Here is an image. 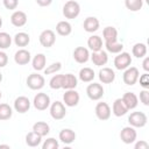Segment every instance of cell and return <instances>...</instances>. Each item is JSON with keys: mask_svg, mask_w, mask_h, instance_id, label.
<instances>
[{"mask_svg": "<svg viewBox=\"0 0 149 149\" xmlns=\"http://www.w3.org/2000/svg\"><path fill=\"white\" fill-rule=\"evenodd\" d=\"M79 13H80V6L77 1L69 0L65 2L63 7V15L66 19H74L79 15Z\"/></svg>", "mask_w": 149, "mask_h": 149, "instance_id": "6da1fadb", "label": "cell"}, {"mask_svg": "<svg viewBox=\"0 0 149 149\" xmlns=\"http://www.w3.org/2000/svg\"><path fill=\"white\" fill-rule=\"evenodd\" d=\"M128 122L132 127L141 128V127H144L147 125L148 118L143 112H133L128 116Z\"/></svg>", "mask_w": 149, "mask_h": 149, "instance_id": "7a4b0ae2", "label": "cell"}, {"mask_svg": "<svg viewBox=\"0 0 149 149\" xmlns=\"http://www.w3.org/2000/svg\"><path fill=\"white\" fill-rule=\"evenodd\" d=\"M45 84V79L40 73H31L27 78V86L30 90H41Z\"/></svg>", "mask_w": 149, "mask_h": 149, "instance_id": "3957f363", "label": "cell"}, {"mask_svg": "<svg viewBox=\"0 0 149 149\" xmlns=\"http://www.w3.org/2000/svg\"><path fill=\"white\" fill-rule=\"evenodd\" d=\"M132 64V57L128 52H119L114 58V66L118 70H126Z\"/></svg>", "mask_w": 149, "mask_h": 149, "instance_id": "277c9868", "label": "cell"}, {"mask_svg": "<svg viewBox=\"0 0 149 149\" xmlns=\"http://www.w3.org/2000/svg\"><path fill=\"white\" fill-rule=\"evenodd\" d=\"M86 94L91 100H99L104 95V87L98 83H92L86 87Z\"/></svg>", "mask_w": 149, "mask_h": 149, "instance_id": "5b68a950", "label": "cell"}, {"mask_svg": "<svg viewBox=\"0 0 149 149\" xmlns=\"http://www.w3.org/2000/svg\"><path fill=\"white\" fill-rule=\"evenodd\" d=\"M66 114V109H65V105L61 101H55L51 104L50 106V115L52 119L55 120H62L64 119Z\"/></svg>", "mask_w": 149, "mask_h": 149, "instance_id": "8992f818", "label": "cell"}, {"mask_svg": "<svg viewBox=\"0 0 149 149\" xmlns=\"http://www.w3.org/2000/svg\"><path fill=\"white\" fill-rule=\"evenodd\" d=\"M79 93L74 90V88H71V90H66L65 93L63 94V101L65 104V106L68 107H74L78 105L79 102Z\"/></svg>", "mask_w": 149, "mask_h": 149, "instance_id": "52a82bcc", "label": "cell"}, {"mask_svg": "<svg viewBox=\"0 0 149 149\" xmlns=\"http://www.w3.org/2000/svg\"><path fill=\"white\" fill-rule=\"evenodd\" d=\"M38 40H40V43L44 48H50L56 42V35L51 29H45L40 34Z\"/></svg>", "mask_w": 149, "mask_h": 149, "instance_id": "ba28073f", "label": "cell"}, {"mask_svg": "<svg viewBox=\"0 0 149 149\" xmlns=\"http://www.w3.org/2000/svg\"><path fill=\"white\" fill-rule=\"evenodd\" d=\"M139 76H140V72H139V69L135 68V66H128L126 69V71L123 72V81L126 85H134L137 80H139Z\"/></svg>", "mask_w": 149, "mask_h": 149, "instance_id": "9c48e42d", "label": "cell"}, {"mask_svg": "<svg viewBox=\"0 0 149 149\" xmlns=\"http://www.w3.org/2000/svg\"><path fill=\"white\" fill-rule=\"evenodd\" d=\"M34 107L38 111H44L50 106V97L47 93H37L34 97Z\"/></svg>", "mask_w": 149, "mask_h": 149, "instance_id": "30bf717a", "label": "cell"}, {"mask_svg": "<svg viewBox=\"0 0 149 149\" xmlns=\"http://www.w3.org/2000/svg\"><path fill=\"white\" fill-rule=\"evenodd\" d=\"M94 112H95V115L99 120H108L111 118V107L107 102H98L95 108H94Z\"/></svg>", "mask_w": 149, "mask_h": 149, "instance_id": "8fae6325", "label": "cell"}, {"mask_svg": "<svg viewBox=\"0 0 149 149\" xmlns=\"http://www.w3.org/2000/svg\"><path fill=\"white\" fill-rule=\"evenodd\" d=\"M136 136H137L136 130L134 129V127H130V126L129 127H123L122 130L120 132V139L126 144H130V143L135 142Z\"/></svg>", "mask_w": 149, "mask_h": 149, "instance_id": "7c38bea8", "label": "cell"}, {"mask_svg": "<svg viewBox=\"0 0 149 149\" xmlns=\"http://www.w3.org/2000/svg\"><path fill=\"white\" fill-rule=\"evenodd\" d=\"M30 108V101L27 97L24 95H21V97H17L14 101V109L19 113H26L28 112V109Z\"/></svg>", "mask_w": 149, "mask_h": 149, "instance_id": "4fadbf2b", "label": "cell"}, {"mask_svg": "<svg viewBox=\"0 0 149 149\" xmlns=\"http://www.w3.org/2000/svg\"><path fill=\"white\" fill-rule=\"evenodd\" d=\"M73 58H74V61H76L77 63L84 64V63H86V62L88 61V58H90V52H88V50H87L86 48H84V47H77V48L74 49V51H73Z\"/></svg>", "mask_w": 149, "mask_h": 149, "instance_id": "5bb4252c", "label": "cell"}, {"mask_svg": "<svg viewBox=\"0 0 149 149\" xmlns=\"http://www.w3.org/2000/svg\"><path fill=\"white\" fill-rule=\"evenodd\" d=\"M27 14L22 10H15L10 16V22L15 27H23L27 23Z\"/></svg>", "mask_w": 149, "mask_h": 149, "instance_id": "9a60e30c", "label": "cell"}, {"mask_svg": "<svg viewBox=\"0 0 149 149\" xmlns=\"http://www.w3.org/2000/svg\"><path fill=\"white\" fill-rule=\"evenodd\" d=\"M99 79L102 84H111L115 79V72L111 68H102L99 71Z\"/></svg>", "mask_w": 149, "mask_h": 149, "instance_id": "2e32d148", "label": "cell"}, {"mask_svg": "<svg viewBox=\"0 0 149 149\" xmlns=\"http://www.w3.org/2000/svg\"><path fill=\"white\" fill-rule=\"evenodd\" d=\"M14 61L19 65H26L30 62V52L26 49H20L14 55Z\"/></svg>", "mask_w": 149, "mask_h": 149, "instance_id": "e0dca14e", "label": "cell"}, {"mask_svg": "<svg viewBox=\"0 0 149 149\" xmlns=\"http://www.w3.org/2000/svg\"><path fill=\"white\" fill-rule=\"evenodd\" d=\"M91 59H92V62H93L94 65H97V66H102V65H105V64L108 62V56H107V52H106V51L99 50V51L92 52Z\"/></svg>", "mask_w": 149, "mask_h": 149, "instance_id": "ac0fdd59", "label": "cell"}, {"mask_svg": "<svg viewBox=\"0 0 149 149\" xmlns=\"http://www.w3.org/2000/svg\"><path fill=\"white\" fill-rule=\"evenodd\" d=\"M121 99H122V101L125 102V105L128 109H134L139 104L137 95L133 92H126Z\"/></svg>", "mask_w": 149, "mask_h": 149, "instance_id": "d6986e66", "label": "cell"}, {"mask_svg": "<svg viewBox=\"0 0 149 149\" xmlns=\"http://www.w3.org/2000/svg\"><path fill=\"white\" fill-rule=\"evenodd\" d=\"M99 20L94 16H88L84 21V30L87 33H94L99 29Z\"/></svg>", "mask_w": 149, "mask_h": 149, "instance_id": "ffe728a7", "label": "cell"}, {"mask_svg": "<svg viewBox=\"0 0 149 149\" xmlns=\"http://www.w3.org/2000/svg\"><path fill=\"white\" fill-rule=\"evenodd\" d=\"M112 111H113V114H114L115 116H122V115H125L129 109L126 107V105H125V102L122 101V99L119 98V99H115V101L113 102V108H112Z\"/></svg>", "mask_w": 149, "mask_h": 149, "instance_id": "44dd1931", "label": "cell"}, {"mask_svg": "<svg viewBox=\"0 0 149 149\" xmlns=\"http://www.w3.org/2000/svg\"><path fill=\"white\" fill-rule=\"evenodd\" d=\"M59 140L65 144H71L76 140V133L72 129L64 128L59 132Z\"/></svg>", "mask_w": 149, "mask_h": 149, "instance_id": "7402d4cb", "label": "cell"}, {"mask_svg": "<svg viewBox=\"0 0 149 149\" xmlns=\"http://www.w3.org/2000/svg\"><path fill=\"white\" fill-rule=\"evenodd\" d=\"M77 78L74 74L72 73H66L63 74V84H62V88L65 90H71V88H76L77 86Z\"/></svg>", "mask_w": 149, "mask_h": 149, "instance_id": "603a6c76", "label": "cell"}, {"mask_svg": "<svg viewBox=\"0 0 149 149\" xmlns=\"http://www.w3.org/2000/svg\"><path fill=\"white\" fill-rule=\"evenodd\" d=\"M41 141H42V136L35 132H30L26 135V143L28 147H31V148L38 147L41 144Z\"/></svg>", "mask_w": 149, "mask_h": 149, "instance_id": "cb8c5ba5", "label": "cell"}, {"mask_svg": "<svg viewBox=\"0 0 149 149\" xmlns=\"http://www.w3.org/2000/svg\"><path fill=\"white\" fill-rule=\"evenodd\" d=\"M56 31L61 36H68L72 31V26L68 21H59L56 24Z\"/></svg>", "mask_w": 149, "mask_h": 149, "instance_id": "d4e9b609", "label": "cell"}, {"mask_svg": "<svg viewBox=\"0 0 149 149\" xmlns=\"http://www.w3.org/2000/svg\"><path fill=\"white\" fill-rule=\"evenodd\" d=\"M87 45H88V48L92 50V52L99 51V50L102 49V40H101L100 36L93 35V36H91V37L87 40Z\"/></svg>", "mask_w": 149, "mask_h": 149, "instance_id": "484cf974", "label": "cell"}, {"mask_svg": "<svg viewBox=\"0 0 149 149\" xmlns=\"http://www.w3.org/2000/svg\"><path fill=\"white\" fill-rule=\"evenodd\" d=\"M33 132L37 133L38 135H41V136L43 137V136H45V135L49 134V132H50V127H49V125H48L47 122L37 121V122H35L34 126H33Z\"/></svg>", "mask_w": 149, "mask_h": 149, "instance_id": "4316f807", "label": "cell"}, {"mask_svg": "<svg viewBox=\"0 0 149 149\" xmlns=\"http://www.w3.org/2000/svg\"><path fill=\"white\" fill-rule=\"evenodd\" d=\"M102 36L105 42H115L118 41V30L114 27H106L102 30Z\"/></svg>", "mask_w": 149, "mask_h": 149, "instance_id": "83f0119b", "label": "cell"}, {"mask_svg": "<svg viewBox=\"0 0 149 149\" xmlns=\"http://www.w3.org/2000/svg\"><path fill=\"white\" fill-rule=\"evenodd\" d=\"M45 63H47V58H45L44 54H37V55L33 58V69L36 70V71L44 70Z\"/></svg>", "mask_w": 149, "mask_h": 149, "instance_id": "f1b7e54d", "label": "cell"}, {"mask_svg": "<svg viewBox=\"0 0 149 149\" xmlns=\"http://www.w3.org/2000/svg\"><path fill=\"white\" fill-rule=\"evenodd\" d=\"M94 71L91 68H83L79 71V79L84 83H90L94 79Z\"/></svg>", "mask_w": 149, "mask_h": 149, "instance_id": "f546056e", "label": "cell"}, {"mask_svg": "<svg viewBox=\"0 0 149 149\" xmlns=\"http://www.w3.org/2000/svg\"><path fill=\"white\" fill-rule=\"evenodd\" d=\"M30 42V37L27 33H17L15 36H14V43L17 45V47H26L28 45Z\"/></svg>", "mask_w": 149, "mask_h": 149, "instance_id": "4dcf8cb0", "label": "cell"}, {"mask_svg": "<svg viewBox=\"0 0 149 149\" xmlns=\"http://www.w3.org/2000/svg\"><path fill=\"white\" fill-rule=\"evenodd\" d=\"M132 52L136 58H142L147 55V45L144 43H136L133 45Z\"/></svg>", "mask_w": 149, "mask_h": 149, "instance_id": "1f68e13d", "label": "cell"}, {"mask_svg": "<svg viewBox=\"0 0 149 149\" xmlns=\"http://www.w3.org/2000/svg\"><path fill=\"white\" fill-rule=\"evenodd\" d=\"M13 109L8 104H0V120H8L12 118Z\"/></svg>", "mask_w": 149, "mask_h": 149, "instance_id": "d6a6232c", "label": "cell"}, {"mask_svg": "<svg viewBox=\"0 0 149 149\" xmlns=\"http://www.w3.org/2000/svg\"><path fill=\"white\" fill-rule=\"evenodd\" d=\"M105 47H106L107 51H109L112 54H119L123 49V44L119 43L118 41H115V42H105Z\"/></svg>", "mask_w": 149, "mask_h": 149, "instance_id": "836d02e7", "label": "cell"}, {"mask_svg": "<svg viewBox=\"0 0 149 149\" xmlns=\"http://www.w3.org/2000/svg\"><path fill=\"white\" fill-rule=\"evenodd\" d=\"M125 5L130 12H137L142 8L143 0H125Z\"/></svg>", "mask_w": 149, "mask_h": 149, "instance_id": "e575fe53", "label": "cell"}, {"mask_svg": "<svg viewBox=\"0 0 149 149\" xmlns=\"http://www.w3.org/2000/svg\"><path fill=\"white\" fill-rule=\"evenodd\" d=\"M12 44V37L8 33L1 31L0 33V49H7Z\"/></svg>", "mask_w": 149, "mask_h": 149, "instance_id": "d590c367", "label": "cell"}, {"mask_svg": "<svg viewBox=\"0 0 149 149\" xmlns=\"http://www.w3.org/2000/svg\"><path fill=\"white\" fill-rule=\"evenodd\" d=\"M62 84H63V74H55L49 81V85L52 90L62 88Z\"/></svg>", "mask_w": 149, "mask_h": 149, "instance_id": "8d00e7d4", "label": "cell"}, {"mask_svg": "<svg viewBox=\"0 0 149 149\" xmlns=\"http://www.w3.org/2000/svg\"><path fill=\"white\" fill-rule=\"evenodd\" d=\"M58 147H59V143H58V141H57L56 139H54V137L47 139V140L43 142V144H42V149H57Z\"/></svg>", "mask_w": 149, "mask_h": 149, "instance_id": "74e56055", "label": "cell"}, {"mask_svg": "<svg viewBox=\"0 0 149 149\" xmlns=\"http://www.w3.org/2000/svg\"><path fill=\"white\" fill-rule=\"evenodd\" d=\"M62 69V64L59 62L52 63L51 65H49L47 69H44V73L45 74H51V73H56L57 71H59Z\"/></svg>", "mask_w": 149, "mask_h": 149, "instance_id": "f35d334b", "label": "cell"}, {"mask_svg": "<svg viewBox=\"0 0 149 149\" xmlns=\"http://www.w3.org/2000/svg\"><path fill=\"white\" fill-rule=\"evenodd\" d=\"M140 100L144 106L149 105V91H148V88H144L143 91L140 92Z\"/></svg>", "mask_w": 149, "mask_h": 149, "instance_id": "ab89813d", "label": "cell"}, {"mask_svg": "<svg viewBox=\"0 0 149 149\" xmlns=\"http://www.w3.org/2000/svg\"><path fill=\"white\" fill-rule=\"evenodd\" d=\"M2 2H3V6L9 10L16 9L19 5V0H2Z\"/></svg>", "mask_w": 149, "mask_h": 149, "instance_id": "60d3db41", "label": "cell"}, {"mask_svg": "<svg viewBox=\"0 0 149 149\" xmlns=\"http://www.w3.org/2000/svg\"><path fill=\"white\" fill-rule=\"evenodd\" d=\"M140 85L143 88H149V74L147 72L140 77Z\"/></svg>", "mask_w": 149, "mask_h": 149, "instance_id": "b9f144b4", "label": "cell"}, {"mask_svg": "<svg viewBox=\"0 0 149 149\" xmlns=\"http://www.w3.org/2000/svg\"><path fill=\"white\" fill-rule=\"evenodd\" d=\"M7 63H8V56H7V54L0 50V68L6 66Z\"/></svg>", "mask_w": 149, "mask_h": 149, "instance_id": "7bdbcfd3", "label": "cell"}, {"mask_svg": "<svg viewBox=\"0 0 149 149\" xmlns=\"http://www.w3.org/2000/svg\"><path fill=\"white\" fill-rule=\"evenodd\" d=\"M148 148H149L148 142H146L143 140H141V141L135 143V149H148Z\"/></svg>", "mask_w": 149, "mask_h": 149, "instance_id": "ee69618b", "label": "cell"}, {"mask_svg": "<svg viewBox=\"0 0 149 149\" xmlns=\"http://www.w3.org/2000/svg\"><path fill=\"white\" fill-rule=\"evenodd\" d=\"M36 2L41 7H47V6H49L52 2V0H36Z\"/></svg>", "mask_w": 149, "mask_h": 149, "instance_id": "f6af8a7d", "label": "cell"}, {"mask_svg": "<svg viewBox=\"0 0 149 149\" xmlns=\"http://www.w3.org/2000/svg\"><path fill=\"white\" fill-rule=\"evenodd\" d=\"M142 68L144 69V71H149V57H146L143 63H142Z\"/></svg>", "mask_w": 149, "mask_h": 149, "instance_id": "bcb514c9", "label": "cell"}, {"mask_svg": "<svg viewBox=\"0 0 149 149\" xmlns=\"http://www.w3.org/2000/svg\"><path fill=\"white\" fill-rule=\"evenodd\" d=\"M0 148H7V149H9L10 147L8 144H0Z\"/></svg>", "mask_w": 149, "mask_h": 149, "instance_id": "7dc6e473", "label": "cell"}, {"mask_svg": "<svg viewBox=\"0 0 149 149\" xmlns=\"http://www.w3.org/2000/svg\"><path fill=\"white\" fill-rule=\"evenodd\" d=\"M1 26H2V19H1V16H0V28H1Z\"/></svg>", "mask_w": 149, "mask_h": 149, "instance_id": "c3c4849f", "label": "cell"}, {"mask_svg": "<svg viewBox=\"0 0 149 149\" xmlns=\"http://www.w3.org/2000/svg\"><path fill=\"white\" fill-rule=\"evenodd\" d=\"M1 80H2V73L0 72V81H1Z\"/></svg>", "mask_w": 149, "mask_h": 149, "instance_id": "681fc988", "label": "cell"}, {"mask_svg": "<svg viewBox=\"0 0 149 149\" xmlns=\"http://www.w3.org/2000/svg\"><path fill=\"white\" fill-rule=\"evenodd\" d=\"M1 97H2V93H1V91H0V99H1Z\"/></svg>", "mask_w": 149, "mask_h": 149, "instance_id": "f907efd6", "label": "cell"}]
</instances>
